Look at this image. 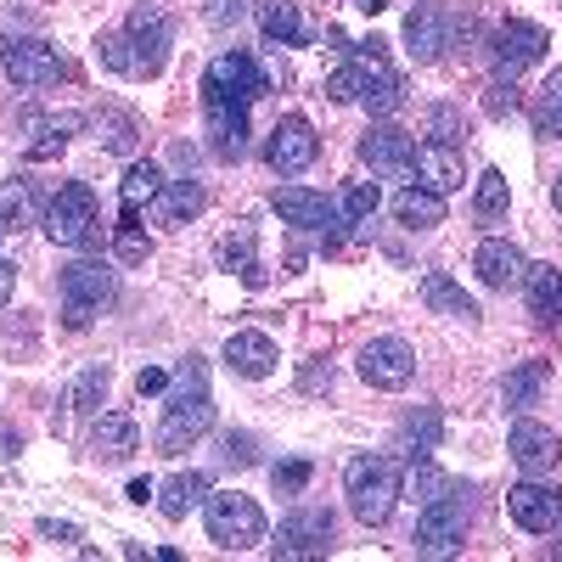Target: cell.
Listing matches in <instances>:
<instances>
[{
  "instance_id": "6da1fadb",
  "label": "cell",
  "mask_w": 562,
  "mask_h": 562,
  "mask_svg": "<svg viewBox=\"0 0 562 562\" xmlns=\"http://www.w3.org/2000/svg\"><path fill=\"white\" fill-rule=\"evenodd\" d=\"M214 428V394H209V360L203 355H186L175 383H169V400H164V416H158V456H180L192 450L203 434Z\"/></svg>"
},
{
  "instance_id": "7a4b0ae2",
  "label": "cell",
  "mask_w": 562,
  "mask_h": 562,
  "mask_svg": "<svg viewBox=\"0 0 562 562\" xmlns=\"http://www.w3.org/2000/svg\"><path fill=\"white\" fill-rule=\"evenodd\" d=\"M344 495H349V512H355L366 529H383V524L394 518L400 495H405L400 461H394V456H349V467H344Z\"/></svg>"
},
{
  "instance_id": "3957f363",
  "label": "cell",
  "mask_w": 562,
  "mask_h": 562,
  "mask_svg": "<svg viewBox=\"0 0 562 562\" xmlns=\"http://www.w3.org/2000/svg\"><path fill=\"white\" fill-rule=\"evenodd\" d=\"M45 243H57V248H90L102 237V214H97V192H90L85 180H68L63 192L45 203Z\"/></svg>"
},
{
  "instance_id": "277c9868",
  "label": "cell",
  "mask_w": 562,
  "mask_h": 562,
  "mask_svg": "<svg viewBox=\"0 0 562 562\" xmlns=\"http://www.w3.org/2000/svg\"><path fill=\"white\" fill-rule=\"evenodd\" d=\"M113 299H119V276L102 259H79L63 270V326L68 333H85Z\"/></svg>"
},
{
  "instance_id": "5b68a950",
  "label": "cell",
  "mask_w": 562,
  "mask_h": 562,
  "mask_svg": "<svg viewBox=\"0 0 562 562\" xmlns=\"http://www.w3.org/2000/svg\"><path fill=\"white\" fill-rule=\"evenodd\" d=\"M203 506H209V512H203L209 540H214L220 551H248V546H259V540H265V512H259V501H254V495L220 490V495H209Z\"/></svg>"
},
{
  "instance_id": "8992f818",
  "label": "cell",
  "mask_w": 562,
  "mask_h": 562,
  "mask_svg": "<svg viewBox=\"0 0 562 562\" xmlns=\"http://www.w3.org/2000/svg\"><path fill=\"white\" fill-rule=\"evenodd\" d=\"M467 524H473V501H467V490L456 484L450 495H439V501L422 506V518H416V551H422V557H450V551H461Z\"/></svg>"
},
{
  "instance_id": "52a82bcc",
  "label": "cell",
  "mask_w": 562,
  "mask_h": 562,
  "mask_svg": "<svg viewBox=\"0 0 562 562\" xmlns=\"http://www.w3.org/2000/svg\"><path fill=\"white\" fill-rule=\"evenodd\" d=\"M124 34H130V45H135V63H140V74H164V63H169V45H175V18H169V7L164 0H140V7L130 12V23H124Z\"/></svg>"
},
{
  "instance_id": "ba28073f",
  "label": "cell",
  "mask_w": 562,
  "mask_h": 562,
  "mask_svg": "<svg viewBox=\"0 0 562 562\" xmlns=\"http://www.w3.org/2000/svg\"><path fill=\"white\" fill-rule=\"evenodd\" d=\"M265 90H270V79L248 52H220L203 74V102H254Z\"/></svg>"
},
{
  "instance_id": "9c48e42d",
  "label": "cell",
  "mask_w": 562,
  "mask_h": 562,
  "mask_svg": "<svg viewBox=\"0 0 562 562\" xmlns=\"http://www.w3.org/2000/svg\"><path fill=\"white\" fill-rule=\"evenodd\" d=\"M360 378L371 383V389H383V394H400L411 378H416V349L405 344V338H371L366 349H360Z\"/></svg>"
},
{
  "instance_id": "30bf717a",
  "label": "cell",
  "mask_w": 562,
  "mask_h": 562,
  "mask_svg": "<svg viewBox=\"0 0 562 562\" xmlns=\"http://www.w3.org/2000/svg\"><path fill=\"white\" fill-rule=\"evenodd\" d=\"M0 63H7L12 85L34 90V85H52L68 74V63L57 57V45H45V40H18V34H0Z\"/></svg>"
},
{
  "instance_id": "8fae6325",
  "label": "cell",
  "mask_w": 562,
  "mask_h": 562,
  "mask_svg": "<svg viewBox=\"0 0 562 562\" xmlns=\"http://www.w3.org/2000/svg\"><path fill=\"white\" fill-rule=\"evenodd\" d=\"M276 562H293V557H326L333 551V512L326 506H299L276 535Z\"/></svg>"
},
{
  "instance_id": "7c38bea8",
  "label": "cell",
  "mask_w": 562,
  "mask_h": 562,
  "mask_svg": "<svg viewBox=\"0 0 562 562\" xmlns=\"http://www.w3.org/2000/svg\"><path fill=\"white\" fill-rule=\"evenodd\" d=\"M506 512H512V524H518L524 535H551L562 524V490L540 484V479H524V484L506 490Z\"/></svg>"
},
{
  "instance_id": "4fadbf2b",
  "label": "cell",
  "mask_w": 562,
  "mask_h": 562,
  "mask_svg": "<svg viewBox=\"0 0 562 562\" xmlns=\"http://www.w3.org/2000/svg\"><path fill=\"white\" fill-rule=\"evenodd\" d=\"M315 153H321V135H315V124L310 119H281L276 130H270V140H265V164L276 169V175H304L310 164H315Z\"/></svg>"
},
{
  "instance_id": "5bb4252c",
  "label": "cell",
  "mask_w": 562,
  "mask_h": 562,
  "mask_svg": "<svg viewBox=\"0 0 562 562\" xmlns=\"http://www.w3.org/2000/svg\"><path fill=\"white\" fill-rule=\"evenodd\" d=\"M355 57H360V102H366L371 113H400L405 85H400V74L383 63V40L355 45Z\"/></svg>"
},
{
  "instance_id": "9a60e30c",
  "label": "cell",
  "mask_w": 562,
  "mask_h": 562,
  "mask_svg": "<svg viewBox=\"0 0 562 562\" xmlns=\"http://www.w3.org/2000/svg\"><path fill=\"white\" fill-rule=\"evenodd\" d=\"M506 450H512V461L524 467V479H551V467L562 456V439L551 428H540V422L518 416V422H512V434H506Z\"/></svg>"
},
{
  "instance_id": "2e32d148",
  "label": "cell",
  "mask_w": 562,
  "mask_h": 562,
  "mask_svg": "<svg viewBox=\"0 0 562 562\" xmlns=\"http://www.w3.org/2000/svg\"><path fill=\"white\" fill-rule=\"evenodd\" d=\"M546 45H551V34H546L540 23H529V18H506V23L495 29V63H501V74L535 68V63L546 57Z\"/></svg>"
},
{
  "instance_id": "e0dca14e",
  "label": "cell",
  "mask_w": 562,
  "mask_h": 562,
  "mask_svg": "<svg viewBox=\"0 0 562 562\" xmlns=\"http://www.w3.org/2000/svg\"><path fill=\"white\" fill-rule=\"evenodd\" d=\"M209 113V147L220 164L248 158V102H203Z\"/></svg>"
},
{
  "instance_id": "ac0fdd59",
  "label": "cell",
  "mask_w": 562,
  "mask_h": 562,
  "mask_svg": "<svg viewBox=\"0 0 562 562\" xmlns=\"http://www.w3.org/2000/svg\"><path fill=\"white\" fill-rule=\"evenodd\" d=\"M445 45H450V18H445V7L422 0V7L405 12V52H411L416 63H439Z\"/></svg>"
},
{
  "instance_id": "d6986e66",
  "label": "cell",
  "mask_w": 562,
  "mask_h": 562,
  "mask_svg": "<svg viewBox=\"0 0 562 562\" xmlns=\"http://www.w3.org/2000/svg\"><path fill=\"white\" fill-rule=\"evenodd\" d=\"M411 158H416L411 135L394 130V124H371V130L360 135V164H366L371 175H405Z\"/></svg>"
},
{
  "instance_id": "ffe728a7",
  "label": "cell",
  "mask_w": 562,
  "mask_h": 562,
  "mask_svg": "<svg viewBox=\"0 0 562 562\" xmlns=\"http://www.w3.org/2000/svg\"><path fill=\"white\" fill-rule=\"evenodd\" d=\"M270 209L281 214V225H299V231H321V225L338 220V203L326 192H310V186H281L270 198Z\"/></svg>"
},
{
  "instance_id": "44dd1931",
  "label": "cell",
  "mask_w": 562,
  "mask_h": 562,
  "mask_svg": "<svg viewBox=\"0 0 562 562\" xmlns=\"http://www.w3.org/2000/svg\"><path fill=\"white\" fill-rule=\"evenodd\" d=\"M416 180L428 186V192H456V186L467 180V158H461V147H445V140H428V147H416Z\"/></svg>"
},
{
  "instance_id": "7402d4cb",
  "label": "cell",
  "mask_w": 562,
  "mask_h": 562,
  "mask_svg": "<svg viewBox=\"0 0 562 562\" xmlns=\"http://www.w3.org/2000/svg\"><path fill=\"white\" fill-rule=\"evenodd\" d=\"M140 450V428L124 411H97V428H90V456L97 461H130Z\"/></svg>"
},
{
  "instance_id": "603a6c76",
  "label": "cell",
  "mask_w": 562,
  "mask_h": 562,
  "mask_svg": "<svg viewBox=\"0 0 562 562\" xmlns=\"http://www.w3.org/2000/svg\"><path fill=\"white\" fill-rule=\"evenodd\" d=\"M209 209V192L198 180H164V192L153 198V220L164 231H180V225H192L198 214Z\"/></svg>"
},
{
  "instance_id": "cb8c5ba5",
  "label": "cell",
  "mask_w": 562,
  "mask_h": 562,
  "mask_svg": "<svg viewBox=\"0 0 562 562\" xmlns=\"http://www.w3.org/2000/svg\"><path fill=\"white\" fill-rule=\"evenodd\" d=\"M276 360L281 355H276V344L265 333H231L225 338V366L237 371V378H254L259 383V378H270V371H276Z\"/></svg>"
},
{
  "instance_id": "d4e9b609",
  "label": "cell",
  "mask_w": 562,
  "mask_h": 562,
  "mask_svg": "<svg viewBox=\"0 0 562 562\" xmlns=\"http://www.w3.org/2000/svg\"><path fill=\"white\" fill-rule=\"evenodd\" d=\"M79 113H52V119H34V140H23V158L29 164H52L68 153V140L79 135Z\"/></svg>"
},
{
  "instance_id": "484cf974",
  "label": "cell",
  "mask_w": 562,
  "mask_h": 562,
  "mask_svg": "<svg viewBox=\"0 0 562 562\" xmlns=\"http://www.w3.org/2000/svg\"><path fill=\"white\" fill-rule=\"evenodd\" d=\"M158 192H164V169L158 164H130L124 180H119V209H124L119 225H140V209H153Z\"/></svg>"
},
{
  "instance_id": "4316f807",
  "label": "cell",
  "mask_w": 562,
  "mask_h": 562,
  "mask_svg": "<svg viewBox=\"0 0 562 562\" xmlns=\"http://www.w3.org/2000/svg\"><path fill=\"white\" fill-rule=\"evenodd\" d=\"M473 270H479V281L484 288H512V281H524V254L512 248V243H501V237H484L479 243V254H473Z\"/></svg>"
},
{
  "instance_id": "83f0119b",
  "label": "cell",
  "mask_w": 562,
  "mask_h": 562,
  "mask_svg": "<svg viewBox=\"0 0 562 562\" xmlns=\"http://www.w3.org/2000/svg\"><path fill=\"white\" fill-rule=\"evenodd\" d=\"M220 270H231V276H243L248 288H265V265H259V237H254V225H237L231 237L220 243Z\"/></svg>"
},
{
  "instance_id": "f1b7e54d",
  "label": "cell",
  "mask_w": 562,
  "mask_h": 562,
  "mask_svg": "<svg viewBox=\"0 0 562 562\" xmlns=\"http://www.w3.org/2000/svg\"><path fill=\"white\" fill-rule=\"evenodd\" d=\"M422 304L434 315H450V321H479V304L461 293V281H450L445 270H422Z\"/></svg>"
},
{
  "instance_id": "f546056e",
  "label": "cell",
  "mask_w": 562,
  "mask_h": 562,
  "mask_svg": "<svg viewBox=\"0 0 562 562\" xmlns=\"http://www.w3.org/2000/svg\"><path fill=\"white\" fill-rule=\"evenodd\" d=\"M524 293H529V315H535V321L562 326V270L529 265V270H524Z\"/></svg>"
},
{
  "instance_id": "4dcf8cb0",
  "label": "cell",
  "mask_w": 562,
  "mask_h": 562,
  "mask_svg": "<svg viewBox=\"0 0 562 562\" xmlns=\"http://www.w3.org/2000/svg\"><path fill=\"white\" fill-rule=\"evenodd\" d=\"M90 130H97L102 153H113V158H135V147H140V124H135L130 108H102L90 119Z\"/></svg>"
},
{
  "instance_id": "1f68e13d",
  "label": "cell",
  "mask_w": 562,
  "mask_h": 562,
  "mask_svg": "<svg viewBox=\"0 0 562 562\" xmlns=\"http://www.w3.org/2000/svg\"><path fill=\"white\" fill-rule=\"evenodd\" d=\"M254 18H259V34H265L270 45H299V40H304L299 0H254Z\"/></svg>"
},
{
  "instance_id": "d6a6232c",
  "label": "cell",
  "mask_w": 562,
  "mask_h": 562,
  "mask_svg": "<svg viewBox=\"0 0 562 562\" xmlns=\"http://www.w3.org/2000/svg\"><path fill=\"white\" fill-rule=\"evenodd\" d=\"M439 439H445V416H439L434 405H416V411L400 422V450H405L411 461H416V456H434Z\"/></svg>"
},
{
  "instance_id": "836d02e7",
  "label": "cell",
  "mask_w": 562,
  "mask_h": 562,
  "mask_svg": "<svg viewBox=\"0 0 562 562\" xmlns=\"http://www.w3.org/2000/svg\"><path fill=\"white\" fill-rule=\"evenodd\" d=\"M546 378H551V360H524V366H512L506 383H501V400H506L512 411H529V405H540Z\"/></svg>"
},
{
  "instance_id": "e575fe53",
  "label": "cell",
  "mask_w": 562,
  "mask_h": 562,
  "mask_svg": "<svg viewBox=\"0 0 562 562\" xmlns=\"http://www.w3.org/2000/svg\"><path fill=\"white\" fill-rule=\"evenodd\" d=\"M394 220L405 231H434V225H445V198L428 192V186H411V192L394 198Z\"/></svg>"
},
{
  "instance_id": "d590c367",
  "label": "cell",
  "mask_w": 562,
  "mask_h": 562,
  "mask_svg": "<svg viewBox=\"0 0 562 562\" xmlns=\"http://www.w3.org/2000/svg\"><path fill=\"white\" fill-rule=\"evenodd\" d=\"M153 501H158V512H164L169 524H180V518H186V512H192L198 501H209V473H175V479H169V484H164Z\"/></svg>"
},
{
  "instance_id": "8d00e7d4",
  "label": "cell",
  "mask_w": 562,
  "mask_h": 562,
  "mask_svg": "<svg viewBox=\"0 0 562 562\" xmlns=\"http://www.w3.org/2000/svg\"><path fill=\"white\" fill-rule=\"evenodd\" d=\"M102 400H108V366H85L79 378L68 383V394H63V405L79 411V416H97Z\"/></svg>"
},
{
  "instance_id": "74e56055",
  "label": "cell",
  "mask_w": 562,
  "mask_h": 562,
  "mask_svg": "<svg viewBox=\"0 0 562 562\" xmlns=\"http://www.w3.org/2000/svg\"><path fill=\"white\" fill-rule=\"evenodd\" d=\"M405 490H411V501H439V495H450L456 490V479L445 473V467H434V456H416L411 461V479H405Z\"/></svg>"
},
{
  "instance_id": "f35d334b",
  "label": "cell",
  "mask_w": 562,
  "mask_h": 562,
  "mask_svg": "<svg viewBox=\"0 0 562 562\" xmlns=\"http://www.w3.org/2000/svg\"><path fill=\"white\" fill-rule=\"evenodd\" d=\"M506 203H512L506 175H501V169H484V175L473 180V209H479V220H484V225H495V220L506 214Z\"/></svg>"
},
{
  "instance_id": "ab89813d",
  "label": "cell",
  "mask_w": 562,
  "mask_h": 562,
  "mask_svg": "<svg viewBox=\"0 0 562 562\" xmlns=\"http://www.w3.org/2000/svg\"><path fill=\"white\" fill-rule=\"evenodd\" d=\"M383 192H378V180H355L349 192L338 198V225H366L371 214H378Z\"/></svg>"
},
{
  "instance_id": "60d3db41",
  "label": "cell",
  "mask_w": 562,
  "mask_h": 562,
  "mask_svg": "<svg viewBox=\"0 0 562 562\" xmlns=\"http://www.w3.org/2000/svg\"><path fill=\"white\" fill-rule=\"evenodd\" d=\"M34 214V186L29 180H7L0 186V231H18Z\"/></svg>"
},
{
  "instance_id": "b9f144b4",
  "label": "cell",
  "mask_w": 562,
  "mask_h": 562,
  "mask_svg": "<svg viewBox=\"0 0 562 562\" xmlns=\"http://www.w3.org/2000/svg\"><path fill=\"white\" fill-rule=\"evenodd\" d=\"M97 63H102L108 74H140L135 45H130V34H124V29H108V34L97 40Z\"/></svg>"
},
{
  "instance_id": "7bdbcfd3",
  "label": "cell",
  "mask_w": 562,
  "mask_h": 562,
  "mask_svg": "<svg viewBox=\"0 0 562 562\" xmlns=\"http://www.w3.org/2000/svg\"><path fill=\"white\" fill-rule=\"evenodd\" d=\"M310 479H315V467H310L304 456H293V461H276V467H270V484H276V495H304V490H310Z\"/></svg>"
},
{
  "instance_id": "ee69618b",
  "label": "cell",
  "mask_w": 562,
  "mask_h": 562,
  "mask_svg": "<svg viewBox=\"0 0 562 562\" xmlns=\"http://www.w3.org/2000/svg\"><path fill=\"white\" fill-rule=\"evenodd\" d=\"M535 124L546 130V135H557L562 140V68L546 79V90H540V108H535Z\"/></svg>"
},
{
  "instance_id": "f6af8a7d",
  "label": "cell",
  "mask_w": 562,
  "mask_h": 562,
  "mask_svg": "<svg viewBox=\"0 0 562 562\" xmlns=\"http://www.w3.org/2000/svg\"><path fill=\"white\" fill-rule=\"evenodd\" d=\"M428 135L445 140V147H461V140H467V119H461V108H450V102L428 108Z\"/></svg>"
},
{
  "instance_id": "bcb514c9",
  "label": "cell",
  "mask_w": 562,
  "mask_h": 562,
  "mask_svg": "<svg viewBox=\"0 0 562 562\" xmlns=\"http://www.w3.org/2000/svg\"><path fill=\"white\" fill-rule=\"evenodd\" d=\"M220 461H225V467H254V461H259V439H254L248 428H225V434H220Z\"/></svg>"
},
{
  "instance_id": "7dc6e473",
  "label": "cell",
  "mask_w": 562,
  "mask_h": 562,
  "mask_svg": "<svg viewBox=\"0 0 562 562\" xmlns=\"http://www.w3.org/2000/svg\"><path fill=\"white\" fill-rule=\"evenodd\" d=\"M113 259H119V265H147V259H153V243L140 237V225H119V237H113Z\"/></svg>"
},
{
  "instance_id": "c3c4849f",
  "label": "cell",
  "mask_w": 562,
  "mask_h": 562,
  "mask_svg": "<svg viewBox=\"0 0 562 562\" xmlns=\"http://www.w3.org/2000/svg\"><path fill=\"white\" fill-rule=\"evenodd\" d=\"M326 97L333 102H360V57L344 63L338 74H326Z\"/></svg>"
},
{
  "instance_id": "681fc988",
  "label": "cell",
  "mask_w": 562,
  "mask_h": 562,
  "mask_svg": "<svg viewBox=\"0 0 562 562\" xmlns=\"http://www.w3.org/2000/svg\"><path fill=\"white\" fill-rule=\"evenodd\" d=\"M512 108H518V85H512V74H506V79H490V90H484V113L501 119V113H512Z\"/></svg>"
},
{
  "instance_id": "f907efd6",
  "label": "cell",
  "mask_w": 562,
  "mask_h": 562,
  "mask_svg": "<svg viewBox=\"0 0 562 562\" xmlns=\"http://www.w3.org/2000/svg\"><path fill=\"white\" fill-rule=\"evenodd\" d=\"M243 12H248V0H203V18H209L214 29H231Z\"/></svg>"
},
{
  "instance_id": "816d5d0a",
  "label": "cell",
  "mask_w": 562,
  "mask_h": 562,
  "mask_svg": "<svg viewBox=\"0 0 562 562\" xmlns=\"http://www.w3.org/2000/svg\"><path fill=\"white\" fill-rule=\"evenodd\" d=\"M135 394H140V400L169 394V371H158V366H140V371H135Z\"/></svg>"
},
{
  "instance_id": "f5cc1de1",
  "label": "cell",
  "mask_w": 562,
  "mask_h": 562,
  "mask_svg": "<svg viewBox=\"0 0 562 562\" xmlns=\"http://www.w3.org/2000/svg\"><path fill=\"white\" fill-rule=\"evenodd\" d=\"M40 535L57 540V546H74V540H79V524H68V518H40Z\"/></svg>"
},
{
  "instance_id": "db71d44e",
  "label": "cell",
  "mask_w": 562,
  "mask_h": 562,
  "mask_svg": "<svg viewBox=\"0 0 562 562\" xmlns=\"http://www.w3.org/2000/svg\"><path fill=\"white\" fill-rule=\"evenodd\" d=\"M18 450H23V434L12 428L7 416H0V456H18Z\"/></svg>"
},
{
  "instance_id": "11a10c76",
  "label": "cell",
  "mask_w": 562,
  "mask_h": 562,
  "mask_svg": "<svg viewBox=\"0 0 562 562\" xmlns=\"http://www.w3.org/2000/svg\"><path fill=\"white\" fill-rule=\"evenodd\" d=\"M304 389H310V394H315V389H333V366H326V371L310 366V371H304Z\"/></svg>"
},
{
  "instance_id": "9f6ffc18",
  "label": "cell",
  "mask_w": 562,
  "mask_h": 562,
  "mask_svg": "<svg viewBox=\"0 0 562 562\" xmlns=\"http://www.w3.org/2000/svg\"><path fill=\"white\" fill-rule=\"evenodd\" d=\"M12 281H18L12 259H0V310H7V299H12Z\"/></svg>"
},
{
  "instance_id": "6f0895ef",
  "label": "cell",
  "mask_w": 562,
  "mask_h": 562,
  "mask_svg": "<svg viewBox=\"0 0 562 562\" xmlns=\"http://www.w3.org/2000/svg\"><path fill=\"white\" fill-rule=\"evenodd\" d=\"M124 495H130V501H135V506H147V501H153V495H158V490H153V484H147V479H130V490H124Z\"/></svg>"
},
{
  "instance_id": "680465c9",
  "label": "cell",
  "mask_w": 562,
  "mask_h": 562,
  "mask_svg": "<svg viewBox=\"0 0 562 562\" xmlns=\"http://www.w3.org/2000/svg\"><path fill=\"white\" fill-rule=\"evenodd\" d=\"M326 45H333V52H355V40L344 29H326Z\"/></svg>"
},
{
  "instance_id": "91938a15",
  "label": "cell",
  "mask_w": 562,
  "mask_h": 562,
  "mask_svg": "<svg viewBox=\"0 0 562 562\" xmlns=\"http://www.w3.org/2000/svg\"><path fill=\"white\" fill-rule=\"evenodd\" d=\"M355 7H360V12H366V18H378V12H383V7H389V0H355Z\"/></svg>"
},
{
  "instance_id": "94428289",
  "label": "cell",
  "mask_w": 562,
  "mask_h": 562,
  "mask_svg": "<svg viewBox=\"0 0 562 562\" xmlns=\"http://www.w3.org/2000/svg\"><path fill=\"white\" fill-rule=\"evenodd\" d=\"M551 203H557V209H562V175H557V180H551Z\"/></svg>"
},
{
  "instance_id": "6125c7cd",
  "label": "cell",
  "mask_w": 562,
  "mask_h": 562,
  "mask_svg": "<svg viewBox=\"0 0 562 562\" xmlns=\"http://www.w3.org/2000/svg\"><path fill=\"white\" fill-rule=\"evenodd\" d=\"M551 535H557V546H551V551H557V557H562V524H557V529H551Z\"/></svg>"
}]
</instances>
